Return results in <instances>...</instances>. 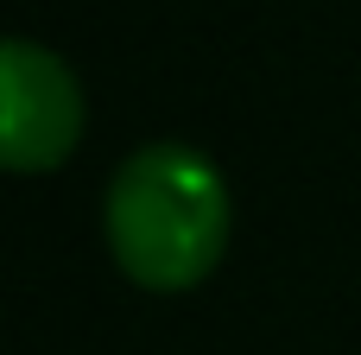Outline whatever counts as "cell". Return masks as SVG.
I'll list each match as a JSON object with an SVG mask.
<instances>
[{
  "label": "cell",
  "instance_id": "obj_1",
  "mask_svg": "<svg viewBox=\"0 0 361 355\" xmlns=\"http://www.w3.org/2000/svg\"><path fill=\"white\" fill-rule=\"evenodd\" d=\"M228 184L209 152L152 140L127 152L102 191V241L140 292H190L228 254Z\"/></svg>",
  "mask_w": 361,
  "mask_h": 355
},
{
  "label": "cell",
  "instance_id": "obj_2",
  "mask_svg": "<svg viewBox=\"0 0 361 355\" xmlns=\"http://www.w3.org/2000/svg\"><path fill=\"white\" fill-rule=\"evenodd\" d=\"M82 140V83L38 38L0 44V165L19 178L57 172Z\"/></svg>",
  "mask_w": 361,
  "mask_h": 355
}]
</instances>
